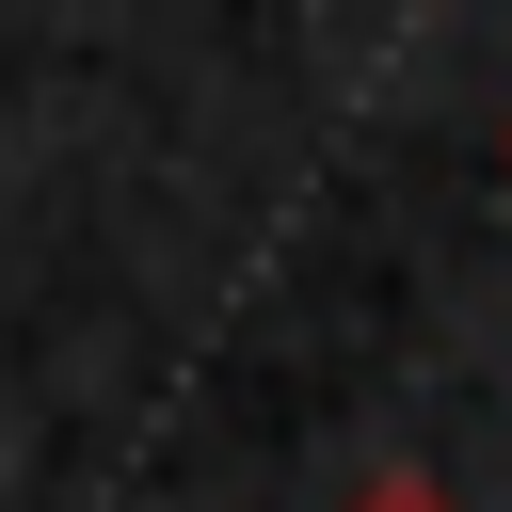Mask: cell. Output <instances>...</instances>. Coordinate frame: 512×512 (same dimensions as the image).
<instances>
[{
	"label": "cell",
	"mask_w": 512,
	"mask_h": 512,
	"mask_svg": "<svg viewBox=\"0 0 512 512\" xmlns=\"http://www.w3.org/2000/svg\"><path fill=\"white\" fill-rule=\"evenodd\" d=\"M336 512H464V496H448V480H416V464H384V480H368V496H336Z\"/></svg>",
	"instance_id": "obj_1"
}]
</instances>
